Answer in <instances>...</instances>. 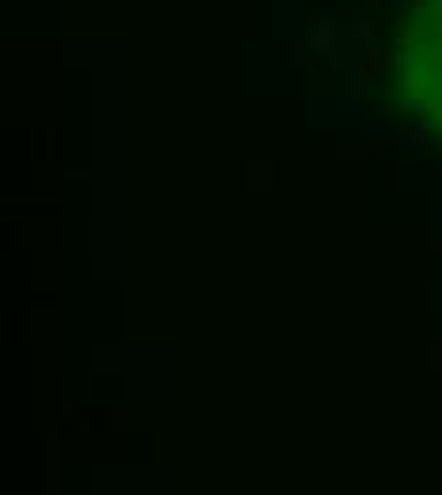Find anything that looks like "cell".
Wrapping results in <instances>:
<instances>
[{
  "label": "cell",
  "mask_w": 442,
  "mask_h": 495,
  "mask_svg": "<svg viewBox=\"0 0 442 495\" xmlns=\"http://www.w3.org/2000/svg\"><path fill=\"white\" fill-rule=\"evenodd\" d=\"M435 4H439V12H442V0H435Z\"/></svg>",
  "instance_id": "3"
},
{
  "label": "cell",
  "mask_w": 442,
  "mask_h": 495,
  "mask_svg": "<svg viewBox=\"0 0 442 495\" xmlns=\"http://www.w3.org/2000/svg\"><path fill=\"white\" fill-rule=\"evenodd\" d=\"M290 65H294V69H301V65H305V42H290Z\"/></svg>",
  "instance_id": "2"
},
{
  "label": "cell",
  "mask_w": 442,
  "mask_h": 495,
  "mask_svg": "<svg viewBox=\"0 0 442 495\" xmlns=\"http://www.w3.org/2000/svg\"><path fill=\"white\" fill-rule=\"evenodd\" d=\"M336 42H340V31H336L332 19H317L309 31V46L320 54H336Z\"/></svg>",
  "instance_id": "1"
}]
</instances>
